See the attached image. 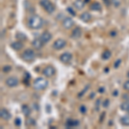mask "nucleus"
I'll return each mask as SVG.
<instances>
[{"label":"nucleus","mask_w":129,"mask_h":129,"mask_svg":"<svg viewBox=\"0 0 129 129\" xmlns=\"http://www.w3.org/2000/svg\"><path fill=\"white\" fill-rule=\"evenodd\" d=\"M43 19L38 15L31 16L28 20V25L32 29H40L43 26Z\"/></svg>","instance_id":"obj_1"},{"label":"nucleus","mask_w":129,"mask_h":129,"mask_svg":"<svg viewBox=\"0 0 129 129\" xmlns=\"http://www.w3.org/2000/svg\"><path fill=\"white\" fill-rule=\"evenodd\" d=\"M48 85V81L45 79L44 78H36L33 83V87L36 90H42L46 89Z\"/></svg>","instance_id":"obj_2"},{"label":"nucleus","mask_w":129,"mask_h":129,"mask_svg":"<svg viewBox=\"0 0 129 129\" xmlns=\"http://www.w3.org/2000/svg\"><path fill=\"white\" fill-rule=\"evenodd\" d=\"M40 5L47 13L52 14L55 10V5L50 0H41Z\"/></svg>","instance_id":"obj_3"},{"label":"nucleus","mask_w":129,"mask_h":129,"mask_svg":"<svg viewBox=\"0 0 129 129\" xmlns=\"http://www.w3.org/2000/svg\"><path fill=\"white\" fill-rule=\"evenodd\" d=\"M22 59L25 60V61H28V62L33 61V60L35 59V51H34V50H32V49H30V48L26 49L23 53H22Z\"/></svg>","instance_id":"obj_4"},{"label":"nucleus","mask_w":129,"mask_h":129,"mask_svg":"<svg viewBox=\"0 0 129 129\" xmlns=\"http://www.w3.org/2000/svg\"><path fill=\"white\" fill-rule=\"evenodd\" d=\"M42 73L45 77H47V78H51V77H53V75L55 74V69L53 66H47V67L44 68Z\"/></svg>","instance_id":"obj_5"},{"label":"nucleus","mask_w":129,"mask_h":129,"mask_svg":"<svg viewBox=\"0 0 129 129\" xmlns=\"http://www.w3.org/2000/svg\"><path fill=\"white\" fill-rule=\"evenodd\" d=\"M59 59L62 63L64 64H68L71 62V60L72 59V53H69V52H66V53H62L59 57Z\"/></svg>","instance_id":"obj_6"},{"label":"nucleus","mask_w":129,"mask_h":129,"mask_svg":"<svg viewBox=\"0 0 129 129\" xmlns=\"http://www.w3.org/2000/svg\"><path fill=\"white\" fill-rule=\"evenodd\" d=\"M66 45V41L64 39H58L56 40L53 44V47L55 50H60L62 48H64Z\"/></svg>","instance_id":"obj_7"},{"label":"nucleus","mask_w":129,"mask_h":129,"mask_svg":"<svg viewBox=\"0 0 129 129\" xmlns=\"http://www.w3.org/2000/svg\"><path fill=\"white\" fill-rule=\"evenodd\" d=\"M5 84L8 87L13 88V87L16 86V85L19 84V81H18V78H16V77H10V78H8L6 79Z\"/></svg>","instance_id":"obj_8"},{"label":"nucleus","mask_w":129,"mask_h":129,"mask_svg":"<svg viewBox=\"0 0 129 129\" xmlns=\"http://www.w3.org/2000/svg\"><path fill=\"white\" fill-rule=\"evenodd\" d=\"M74 24V22L72 20V18L71 17H64L63 22H62V26H63L64 28L66 29H69V28H72Z\"/></svg>","instance_id":"obj_9"},{"label":"nucleus","mask_w":129,"mask_h":129,"mask_svg":"<svg viewBox=\"0 0 129 129\" xmlns=\"http://www.w3.org/2000/svg\"><path fill=\"white\" fill-rule=\"evenodd\" d=\"M43 45H44V42H43L41 38H35L32 42V46L34 47V48L38 50L42 48Z\"/></svg>","instance_id":"obj_10"},{"label":"nucleus","mask_w":129,"mask_h":129,"mask_svg":"<svg viewBox=\"0 0 129 129\" xmlns=\"http://www.w3.org/2000/svg\"><path fill=\"white\" fill-rule=\"evenodd\" d=\"M40 38L42 40V41L44 43H47V42H49V41H51L52 35H51V33L48 32V31H45V32H43L42 34H41Z\"/></svg>","instance_id":"obj_11"},{"label":"nucleus","mask_w":129,"mask_h":129,"mask_svg":"<svg viewBox=\"0 0 129 129\" xmlns=\"http://www.w3.org/2000/svg\"><path fill=\"white\" fill-rule=\"evenodd\" d=\"M0 116L3 120H8L10 119L11 115H10V113L6 109H2L0 110Z\"/></svg>","instance_id":"obj_12"},{"label":"nucleus","mask_w":129,"mask_h":129,"mask_svg":"<svg viewBox=\"0 0 129 129\" xmlns=\"http://www.w3.org/2000/svg\"><path fill=\"white\" fill-rule=\"evenodd\" d=\"M73 6L76 8L77 10H80L82 9H84L85 6V2L83 1V0H75L73 3Z\"/></svg>","instance_id":"obj_13"},{"label":"nucleus","mask_w":129,"mask_h":129,"mask_svg":"<svg viewBox=\"0 0 129 129\" xmlns=\"http://www.w3.org/2000/svg\"><path fill=\"white\" fill-rule=\"evenodd\" d=\"M11 47H12V49H14L15 51H20V50L22 49V47H23V44H22L20 41H14V42L11 43Z\"/></svg>","instance_id":"obj_14"},{"label":"nucleus","mask_w":129,"mask_h":129,"mask_svg":"<svg viewBox=\"0 0 129 129\" xmlns=\"http://www.w3.org/2000/svg\"><path fill=\"white\" fill-rule=\"evenodd\" d=\"M79 125V120H67L66 123V126L67 128H71V127H74V126H78Z\"/></svg>","instance_id":"obj_15"},{"label":"nucleus","mask_w":129,"mask_h":129,"mask_svg":"<svg viewBox=\"0 0 129 129\" xmlns=\"http://www.w3.org/2000/svg\"><path fill=\"white\" fill-rule=\"evenodd\" d=\"M81 35H82L81 29H80L79 28H78V27H77V28H75L74 29L72 30L71 36H72V38H74V39H78V38H80Z\"/></svg>","instance_id":"obj_16"},{"label":"nucleus","mask_w":129,"mask_h":129,"mask_svg":"<svg viewBox=\"0 0 129 129\" xmlns=\"http://www.w3.org/2000/svg\"><path fill=\"white\" fill-rule=\"evenodd\" d=\"M91 18H92V16H91V15L89 12H84V13H82L80 15V19L84 22H89L91 20Z\"/></svg>","instance_id":"obj_17"},{"label":"nucleus","mask_w":129,"mask_h":129,"mask_svg":"<svg viewBox=\"0 0 129 129\" xmlns=\"http://www.w3.org/2000/svg\"><path fill=\"white\" fill-rule=\"evenodd\" d=\"M89 8H90V10H95V11H101L102 10V5L98 2H95V3L91 4Z\"/></svg>","instance_id":"obj_18"},{"label":"nucleus","mask_w":129,"mask_h":129,"mask_svg":"<svg viewBox=\"0 0 129 129\" xmlns=\"http://www.w3.org/2000/svg\"><path fill=\"white\" fill-rule=\"evenodd\" d=\"M22 112L23 113L25 116H29V114L31 113V110L29 109L28 105H22Z\"/></svg>","instance_id":"obj_19"},{"label":"nucleus","mask_w":129,"mask_h":129,"mask_svg":"<svg viewBox=\"0 0 129 129\" xmlns=\"http://www.w3.org/2000/svg\"><path fill=\"white\" fill-rule=\"evenodd\" d=\"M120 123L123 125V126H129V114H126V115L123 116L120 119Z\"/></svg>","instance_id":"obj_20"},{"label":"nucleus","mask_w":129,"mask_h":129,"mask_svg":"<svg viewBox=\"0 0 129 129\" xmlns=\"http://www.w3.org/2000/svg\"><path fill=\"white\" fill-rule=\"evenodd\" d=\"M120 109L123 111L128 112L129 111V101H125L120 104Z\"/></svg>","instance_id":"obj_21"},{"label":"nucleus","mask_w":129,"mask_h":129,"mask_svg":"<svg viewBox=\"0 0 129 129\" xmlns=\"http://www.w3.org/2000/svg\"><path fill=\"white\" fill-rule=\"evenodd\" d=\"M16 37L17 38V40L20 41H23L27 40L26 35H25L24 34H22V33H21V32H18L17 34L16 35Z\"/></svg>","instance_id":"obj_22"},{"label":"nucleus","mask_w":129,"mask_h":129,"mask_svg":"<svg viewBox=\"0 0 129 129\" xmlns=\"http://www.w3.org/2000/svg\"><path fill=\"white\" fill-rule=\"evenodd\" d=\"M110 57H111V52L109 51V50L105 51L104 53H103V55H102V58H103V59H104V60L109 59Z\"/></svg>","instance_id":"obj_23"},{"label":"nucleus","mask_w":129,"mask_h":129,"mask_svg":"<svg viewBox=\"0 0 129 129\" xmlns=\"http://www.w3.org/2000/svg\"><path fill=\"white\" fill-rule=\"evenodd\" d=\"M27 125L28 126H34V125L35 124V121L34 119H32V118H28V120H27Z\"/></svg>","instance_id":"obj_24"},{"label":"nucleus","mask_w":129,"mask_h":129,"mask_svg":"<svg viewBox=\"0 0 129 129\" xmlns=\"http://www.w3.org/2000/svg\"><path fill=\"white\" fill-rule=\"evenodd\" d=\"M110 1H111V3L113 4V5L115 6V7H119L120 5L121 4L120 0H110Z\"/></svg>","instance_id":"obj_25"},{"label":"nucleus","mask_w":129,"mask_h":129,"mask_svg":"<svg viewBox=\"0 0 129 129\" xmlns=\"http://www.w3.org/2000/svg\"><path fill=\"white\" fill-rule=\"evenodd\" d=\"M10 70H11V66H5L3 67V72H5V73L10 72Z\"/></svg>","instance_id":"obj_26"},{"label":"nucleus","mask_w":129,"mask_h":129,"mask_svg":"<svg viewBox=\"0 0 129 129\" xmlns=\"http://www.w3.org/2000/svg\"><path fill=\"white\" fill-rule=\"evenodd\" d=\"M88 89H89V85H88V86H85V88H84V89H83L82 91H81V92L79 93V94H78V97H81V96H83V95H84V93L86 92V91L88 90Z\"/></svg>","instance_id":"obj_27"},{"label":"nucleus","mask_w":129,"mask_h":129,"mask_svg":"<svg viewBox=\"0 0 129 129\" xmlns=\"http://www.w3.org/2000/svg\"><path fill=\"white\" fill-rule=\"evenodd\" d=\"M79 111H80V113L81 114H85L87 112V109H86V107H85L84 105H82V106H80V108H79Z\"/></svg>","instance_id":"obj_28"},{"label":"nucleus","mask_w":129,"mask_h":129,"mask_svg":"<svg viewBox=\"0 0 129 129\" xmlns=\"http://www.w3.org/2000/svg\"><path fill=\"white\" fill-rule=\"evenodd\" d=\"M120 64H121V59H118L115 62H114V68H118V67H119V66H120Z\"/></svg>","instance_id":"obj_29"},{"label":"nucleus","mask_w":129,"mask_h":129,"mask_svg":"<svg viewBox=\"0 0 129 129\" xmlns=\"http://www.w3.org/2000/svg\"><path fill=\"white\" fill-rule=\"evenodd\" d=\"M15 125L16 126H20L22 125V120H21L20 118H16L15 120Z\"/></svg>","instance_id":"obj_30"},{"label":"nucleus","mask_w":129,"mask_h":129,"mask_svg":"<svg viewBox=\"0 0 129 129\" xmlns=\"http://www.w3.org/2000/svg\"><path fill=\"white\" fill-rule=\"evenodd\" d=\"M123 87H124V89H126V91H129V80L126 81V82L124 83Z\"/></svg>","instance_id":"obj_31"},{"label":"nucleus","mask_w":129,"mask_h":129,"mask_svg":"<svg viewBox=\"0 0 129 129\" xmlns=\"http://www.w3.org/2000/svg\"><path fill=\"white\" fill-rule=\"evenodd\" d=\"M67 10H68V12H69L71 15H72V16H75V15H76V13L74 12V10H72L71 7H68V8H67Z\"/></svg>","instance_id":"obj_32"},{"label":"nucleus","mask_w":129,"mask_h":129,"mask_svg":"<svg viewBox=\"0 0 129 129\" xmlns=\"http://www.w3.org/2000/svg\"><path fill=\"white\" fill-rule=\"evenodd\" d=\"M103 105V107H104V108H108V107H109V99H106Z\"/></svg>","instance_id":"obj_33"},{"label":"nucleus","mask_w":129,"mask_h":129,"mask_svg":"<svg viewBox=\"0 0 129 129\" xmlns=\"http://www.w3.org/2000/svg\"><path fill=\"white\" fill-rule=\"evenodd\" d=\"M101 104V100L100 99H98L96 101V103H95V108H96V110H98V109H99V105Z\"/></svg>","instance_id":"obj_34"},{"label":"nucleus","mask_w":129,"mask_h":129,"mask_svg":"<svg viewBox=\"0 0 129 129\" xmlns=\"http://www.w3.org/2000/svg\"><path fill=\"white\" fill-rule=\"evenodd\" d=\"M122 97H123L124 101H129V94H124Z\"/></svg>","instance_id":"obj_35"},{"label":"nucleus","mask_w":129,"mask_h":129,"mask_svg":"<svg viewBox=\"0 0 129 129\" xmlns=\"http://www.w3.org/2000/svg\"><path fill=\"white\" fill-rule=\"evenodd\" d=\"M98 91H99L100 93H103V91H104V88H103V87H101V88L98 89Z\"/></svg>","instance_id":"obj_36"},{"label":"nucleus","mask_w":129,"mask_h":129,"mask_svg":"<svg viewBox=\"0 0 129 129\" xmlns=\"http://www.w3.org/2000/svg\"><path fill=\"white\" fill-rule=\"evenodd\" d=\"M104 115H105V113L102 114V118L100 119V121H101V122H103V117H104Z\"/></svg>","instance_id":"obj_37"},{"label":"nucleus","mask_w":129,"mask_h":129,"mask_svg":"<svg viewBox=\"0 0 129 129\" xmlns=\"http://www.w3.org/2000/svg\"><path fill=\"white\" fill-rule=\"evenodd\" d=\"M113 95H118V90H115L114 92H113Z\"/></svg>","instance_id":"obj_38"},{"label":"nucleus","mask_w":129,"mask_h":129,"mask_svg":"<svg viewBox=\"0 0 129 129\" xmlns=\"http://www.w3.org/2000/svg\"><path fill=\"white\" fill-rule=\"evenodd\" d=\"M103 2H104L105 4H108V5H109V2H110V0H103Z\"/></svg>","instance_id":"obj_39"},{"label":"nucleus","mask_w":129,"mask_h":129,"mask_svg":"<svg viewBox=\"0 0 129 129\" xmlns=\"http://www.w3.org/2000/svg\"><path fill=\"white\" fill-rule=\"evenodd\" d=\"M94 96H95V93H93V95H90V98H92V97H94Z\"/></svg>","instance_id":"obj_40"},{"label":"nucleus","mask_w":129,"mask_h":129,"mask_svg":"<svg viewBox=\"0 0 129 129\" xmlns=\"http://www.w3.org/2000/svg\"><path fill=\"white\" fill-rule=\"evenodd\" d=\"M127 77H128V78H129V72H127Z\"/></svg>","instance_id":"obj_41"},{"label":"nucleus","mask_w":129,"mask_h":129,"mask_svg":"<svg viewBox=\"0 0 129 129\" xmlns=\"http://www.w3.org/2000/svg\"><path fill=\"white\" fill-rule=\"evenodd\" d=\"M89 0H85V2H86V3H87V2H89Z\"/></svg>","instance_id":"obj_42"}]
</instances>
